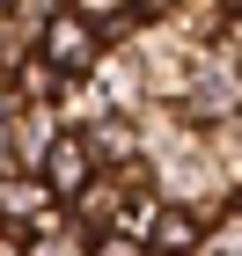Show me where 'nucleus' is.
<instances>
[{
	"label": "nucleus",
	"mask_w": 242,
	"mask_h": 256,
	"mask_svg": "<svg viewBox=\"0 0 242 256\" xmlns=\"http://www.w3.org/2000/svg\"><path fill=\"white\" fill-rule=\"evenodd\" d=\"M44 52H52L59 66H81V59H88V37H81V22H52V30H44Z\"/></svg>",
	"instance_id": "nucleus-1"
},
{
	"label": "nucleus",
	"mask_w": 242,
	"mask_h": 256,
	"mask_svg": "<svg viewBox=\"0 0 242 256\" xmlns=\"http://www.w3.org/2000/svg\"><path fill=\"white\" fill-rule=\"evenodd\" d=\"M52 183H59V190H74V183H81V146H74V139L52 146Z\"/></svg>",
	"instance_id": "nucleus-2"
},
{
	"label": "nucleus",
	"mask_w": 242,
	"mask_h": 256,
	"mask_svg": "<svg viewBox=\"0 0 242 256\" xmlns=\"http://www.w3.org/2000/svg\"><path fill=\"white\" fill-rule=\"evenodd\" d=\"M161 242H169V249H183V242H191V220L169 212V220H161Z\"/></svg>",
	"instance_id": "nucleus-3"
}]
</instances>
